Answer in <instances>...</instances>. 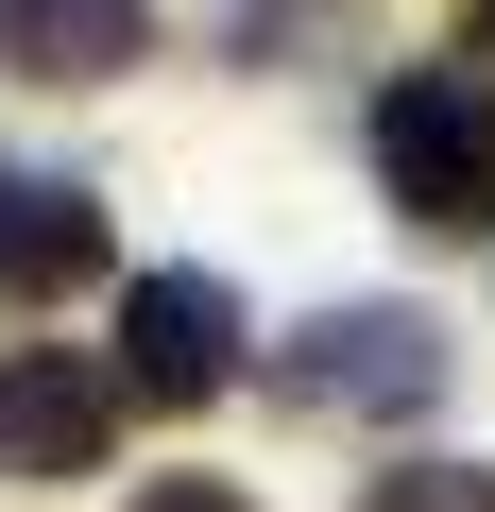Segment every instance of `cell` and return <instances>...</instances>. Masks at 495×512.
Here are the masks:
<instances>
[{
	"label": "cell",
	"mask_w": 495,
	"mask_h": 512,
	"mask_svg": "<svg viewBox=\"0 0 495 512\" xmlns=\"http://www.w3.org/2000/svg\"><path fill=\"white\" fill-rule=\"evenodd\" d=\"M376 188L427 239H478L495 222V86L478 69H393L376 86Z\"/></svg>",
	"instance_id": "6da1fadb"
},
{
	"label": "cell",
	"mask_w": 495,
	"mask_h": 512,
	"mask_svg": "<svg viewBox=\"0 0 495 512\" xmlns=\"http://www.w3.org/2000/svg\"><path fill=\"white\" fill-rule=\"evenodd\" d=\"M274 376H291V410H427L444 393V325L427 308H325Z\"/></svg>",
	"instance_id": "7a4b0ae2"
},
{
	"label": "cell",
	"mask_w": 495,
	"mask_h": 512,
	"mask_svg": "<svg viewBox=\"0 0 495 512\" xmlns=\"http://www.w3.org/2000/svg\"><path fill=\"white\" fill-rule=\"evenodd\" d=\"M103 427H120V376L86 342H18L0 359V478H103Z\"/></svg>",
	"instance_id": "3957f363"
},
{
	"label": "cell",
	"mask_w": 495,
	"mask_h": 512,
	"mask_svg": "<svg viewBox=\"0 0 495 512\" xmlns=\"http://www.w3.org/2000/svg\"><path fill=\"white\" fill-rule=\"evenodd\" d=\"M222 376H239V291H222V274H137V291H120V393L205 410Z\"/></svg>",
	"instance_id": "277c9868"
},
{
	"label": "cell",
	"mask_w": 495,
	"mask_h": 512,
	"mask_svg": "<svg viewBox=\"0 0 495 512\" xmlns=\"http://www.w3.org/2000/svg\"><path fill=\"white\" fill-rule=\"evenodd\" d=\"M103 274V188L86 171H0V308H52Z\"/></svg>",
	"instance_id": "5b68a950"
},
{
	"label": "cell",
	"mask_w": 495,
	"mask_h": 512,
	"mask_svg": "<svg viewBox=\"0 0 495 512\" xmlns=\"http://www.w3.org/2000/svg\"><path fill=\"white\" fill-rule=\"evenodd\" d=\"M137 52V0H0V69L18 86H103Z\"/></svg>",
	"instance_id": "8992f818"
},
{
	"label": "cell",
	"mask_w": 495,
	"mask_h": 512,
	"mask_svg": "<svg viewBox=\"0 0 495 512\" xmlns=\"http://www.w3.org/2000/svg\"><path fill=\"white\" fill-rule=\"evenodd\" d=\"M359 512H495V461H393L359 478Z\"/></svg>",
	"instance_id": "52a82bcc"
},
{
	"label": "cell",
	"mask_w": 495,
	"mask_h": 512,
	"mask_svg": "<svg viewBox=\"0 0 495 512\" xmlns=\"http://www.w3.org/2000/svg\"><path fill=\"white\" fill-rule=\"evenodd\" d=\"M137 512H257L239 478H137Z\"/></svg>",
	"instance_id": "ba28073f"
}]
</instances>
